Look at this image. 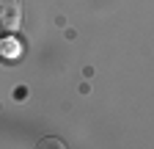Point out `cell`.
<instances>
[{"mask_svg": "<svg viewBox=\"0 0 154 149\" xmlns=\"http://www.w3.org/2000/svg\"><path fill=\"white\" fill-rule=\"evenodd\" d=\"M22 28V0H0V30H19Z\"/></svg>", "mask_w": 154, "mask_h": 149, "instance_id": "obj_1", "label": "cell"}, {"mask_svg": "<svg viewBox=\"0 0 154 149\" xmlns=\"http://www.w3.org/2000/svg\"><path fill=\"white\" fill-rule=\"evenodd\" d=\"M3 50H6V55H8V58H14V55H17V50H19V47H17L14 42H6V44H3Z\"/></svg>", "mask_w": 154, "mask_h": 149, "instance_id": "obj_2", "label": "cell"}, {"mask_svg": "<svg viewBox=\"0 0 154 149\" xmlns=\"http://www.w3.org/2000/svg\"><path fill=\"white\" fill-rule=\"evenodd\" d=\"M38 146L44 149V146H63V144L58 141V138H44V141H38Z\"/></svg>", "mask_w": 154, "mask_h": 149, "instance_id": "obj_3", "label": "cell"}]
</instances>
